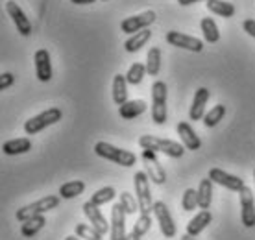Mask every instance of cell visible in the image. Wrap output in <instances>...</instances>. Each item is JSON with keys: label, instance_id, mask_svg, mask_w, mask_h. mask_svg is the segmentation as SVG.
Masks as SVG:
<instances>
[{"label": "cell", "instance_id": "obj_1", "mask_svg": "<svg viewBox=\"0 0 255 240\" xmlns=\"http://www.w3.org/2000/svg\"><path fill=\"white\" fill-rule=\"evenodd\" d=\"M139 146L142 150H152L155 153H165L168 157L179 159L185 153V146L170 139H161V137H153V135H142L139 139Z\"/></svg>", "mask_w": 255, "mask_h": 240}, {"label": "cell", "instance_id": "obj_2", "mask_svg": "<svg viewBox=\"0 0 255 240\" xmlns=\"http://www.w3.org/2000/svg\"><path fill=\"white\" fill-rule=\"evenodd\" d=\"M95 153L98 157L108 159L111 163L121 164L124 168H129L137 163V155L133 152H128V150H122V148H117V146L109 144L106 140H98L95 144Z\"/></svg>", "mask_w": 255, "mask_h": 240}, {"label": "cell", "instance_id": "obj_3", "mask_svg": "<svg viewBox=\"0 0 255 240\" xmlns=\"http://www.w3.org/2000/svg\"><path fill=\"white\" fill-rule=\"evenodd\" d=\"M133 187H135V198L139 202V213L140 215H152L153 200H152V192H150V177H148L146 172H135Z\"/></svg>", "mask_w": 255, "mask_h": 240}, {"label": "cell", "instance_id": "obj_4", "mask_svg": "<svg viewBox=\"0 0 255 240\" xmlns=\"http://www.w3.org/2000/svg\"><path fill=\"white\" fill-rule=\"evenodd\" d=\"M166 98H168V89L166 83L157 80L152 85V120L157 126H163L166 122Z\"/></svg>", "mask_w": 255, "mask_h": 240}, {"label": "cell", "instance_id": "obj_5", "mask_svg": "<svg viewBox=\"0 0 255 240\" xmlns=\"http://www.w3.org/2000/svg\"><path fill=\"white\" fill-rule=\"evenodd\" d=\"M61 119H63L61 109H59V108H50V109H46V111H43V113H39V115H35V117H32L30 120H26V122H24V131H26V135H35V133L46 129L48 126L58 124Z\"/></svg>", "mask_w": 255, "mask_h": 240}, {"label": "cell", "instance_id": "obj_6", "mask_svg": "<svg viewBox=\"0 0 255 240\" xmlns=\"http://www.w3.org/2000/svg\"><path fill=\"white\" fill-rule=\"evenodd\" d=\"M59 198L61 196H45V198H41V200H37V202L28 203V205H24V207H20L19 211H17V220L22 224V222L28 220V218H32V216L45 215V213H48L52 209H58Z\"/></svg>", "mask_w": 255, "mask_h": 240}, {"label": "cell", "instance_id": "obj_7", "mask_svg": "<svg viewBox=\"0 0 255 240\" xmlns=\"http://www.w3.org/2000/svg\"><path fill=\"white\" fill-rule=\"evenodd\" d=\"M153 216L159 224L161 235L165 239H174L178 229H176V224H174V218L170 215L168 207L165 205V202H153Z\"/></svg>", "mask_w": 255, "mask_h": 240}, {"label": "cell", "instance_id": "obj_8", "mask_svg": "<svg viewBox=\"0 0 255 240\" xmlns=\"http://www.w3.org/2000/svg\"><path fill=\"white\" fill-rule=\"evenodd\" d=\"M157 19V15L155 11H144L140 13V15H133V17H128L121 22V30L128 35H133V33L140 32V30H144V28H150L152 22H155Z\"/></svg>", "mask_w": 255, "mask_h": 240}, {"label": "cell", "instance_id": "obj_9", "mask_svg": "<svg viewBox=\"0 0 255 240\" xmlns=\"http://www.w3.org/2000/svg\"><path fill=\"white\" fill-rule=\"evenodd\" d=\"M157 153L152 152V150H142V161H144V172L148 174L150 181L155 185H163L166 181V172L165 168L161 166V163L155 157Z\"/></svg>", "mask_w": 255, "mask_h": 240}, {"label": "cell", "instance_id": "obj_10", "mask_svg": "<svg viewBox=\"0 0 255 240\" xmlns=\"http://www.w3.org/2000/svg\"><path fill=\"white\" fill-rule=\"evenodd\" d=\"M241 222L244 228H255V196L250 187H244L241 192Z\"/></svg>", "mask_w": 255, "mask_h": 240}, {"label": "cell", "instance_id": "obj_11", "mask_svg": "<svg viewBox=\"0 0 255 240\" xmlns=\"http://www.w3.org/2000/svg\"><path fill=\"white\" fill-rule=\"evenodd\" d=\"M209 179L213 183L220 185V187H224V189L228 190H233V192H241L246 187L244 179H241L239 176H233L230 172H224L222 168H211Z\"/></svg>", "mask_w": 255, "mask_h": 240}, {"label": "cell", "instance_id": "obj_12", "mask_svg": "<svg viewBox=\"0 0 255 240\" xmlns=\"http://www.w3.org/2000/svg\"><path fill=\"white\" fill-rule=\"evenodd\" d=\"M6 13L11 17L13 24L17 26V32H19L22 37H28V35L32 33V22H30V19L26 17V13L22 11V7H20L17 2H13V0L6 2Z\"/></svg>", "mask_w": 255, "mask_h": 240}, {"label": "cell", "instance_id": "obj_13", "mask_svg": "<svg viewBox=\"0 0 255 240\" xmlns=\"http://www.w3.org/2000/svg\"><path fill=\"white\" fill-rule=\"evenodd\" d=\"M166 43L176 46V48H183V50H189V52H202L204 50V41H200L196 37H191V35H185V33L181 32H172L166 33Z\"/></svg>", "mask_w": 255, "mask_h": 240}, {"label": "cell", "instance_id": "obj_14", "mask_svg": "<svg viewBox=\"0 0 255 240\" xmlns=\"http://www.w3.org/2000/svg\"><path fill=\"white\" fill-rule=\"evenodd\" d=\"M126 209L122 207V203H115L111 209V240H124L126 239Z\"/></svg>", "mask_w": 255, "mask_h": 240}, {"label": "cell", "instance_id": "obj_15", "mask_svg": "<svg viewBox=\"0 0 255 240\" xmlns=\"http://www.w3.org/2000/svg\"><path fill=\"white\" fill-rule=\"evenodd\" d=\"M83 215L87 216V220H89L91 226L98 229L102 235H106V233L111 231V222L106 220V216L102 215V211L98 209V205H95L91 200L83 203Z\"/></svg>", "mask_w": 255, "mask_h": 240}, {"label": "cell", "instance_id": "obj_16", "mask_svg": "<svg viewBox=\"0 0 255 240\" xmlns=\"http://www.w3.org/2000/svg\"><path fill=\"white\" fill-rule=\"evenodd\" d=\"M211 98V93L207 87H200L194 93V100L191 104V109H189V119L191 120H204L205 117V106Z\"/></svg>", "mask_w": 255, "mask_h": 240}, {"label": "cell", "instance_id": "obj_17", "mask_svg": "<svg viewBox=\"0 0 255 240\" xmlns=\"http://www.w3.org/2000/svg\"><path fill=\"white\" fill-rule=\"evenodd\" d=\"M176 131H178L179 139H181V144L185 146L187 150L198 152L202 148V140H200V137L196 135V131L192 129L189 122H179L178 126H176Z\"/></svg>", "mask_w": 255, "mask_h": 240}, {"label": "cell", "instance_id": "obj_18", "mask_svg": "<svg viewBox=\"0 0 255 240\" xmlns=\"http://www.w3.org/2000/svg\"><path fill=\"white\" fill-rule=\"evenodd\" d=\"M33 61H35V74H37L39 82H50L52 80V61H50V54L48 50L41 48V50L35 52L33 56Z\"/></svg>", "mask_w": 255, "mask_h": 240}, {"label": "cell", "instance_id": "obj_19", "mask_svg": "<svg viewBox=\"0 0 255 240\" xmlns=\"http://www.w3.org/2000/svg\"><path fill=\"white\" fill-rule=\"evenodd\" d=\"M211 222H213V215H211L207 209H202L198 215H194V218L189 220V224H187V235L198 237L202 231H205V228L209 226Z\"/></svg>", "mask_w": 255, "mask_h": 240}, {"label": "cell", "instance_id": "obj_20", "mask_svg": "<svg viewBox=\"0 0 255 240\" xmlns=\"http://www.w3.org/2000/svg\"><path fill=\"white\" fill-rule=\"evenodd\" d=\"M146 111V102L144 100H128L126 104H122L121 108H119V115H121V119L124 120H133L137 117Z\"/></svg>", "mask_w": 255, "mask_h": 240}, {"label": "cell", "instance_id": "obj_21", "mask_svg": "<svg viewBox=\"0 0 255 240\" xmlns=\"http://www.w3.org/2000/svg\"><path fill=\"white\" fill-rule=\"evenodd\" d=\"M32 150V140L28 137H20V139H11L6 140L4 146H2V152L6 155H20V153H26Z\"/></svg>", "mask_w": 255, "mask_h": 240}, {"label": "cell", "instance_id": "obj_22", "mask_svg": "<svg viewBox=\"0 0 255 240\" xmlns=\"http://www.w3.org/2000/svg\"><path fill=\"white\" fill-rule=\"evenodd\" d=\"M150 39H152V30H150V28H144V30L133 33L131 37L128 39L126 43H124V48H126V52H129V54H135V52H139Z\"/></svg>", "mask_w": 255, "mask_h": 240}, {"label": "cell", "instance_id": "obj_23", "mask_svg": "<svg viewBox=\"0 0 255 240\" xmlns=\"http://www.w3.org/2000/svg\"><path fill=\"white\" fill-rule=\"evenodd\" d=\"M205 6L211 13H215L218 17H224V19H231L235 15V6L231 2H226V0H207Z\"/></svg>", "mask_w": 255, "mask_h": 240}, {"label": "cell", "instance_id": "obj_24", "mask_svg": "<svg viewBox=\"0 0 255 240\" xmlns=\"http://www.w3.org/2000/svg\"><path fill=\"white\" fill-rule=\"evenodd\" d=\"M113 102H115L119 108L128 102L126 74H115V78H113Z\"/></svg>", "mask_w": 255, "mask_h": 240}, {"label": "cell", "instance_id": "obj_25", "mask_svg": "<svg viewBox=\"0 0 255 240\" xmlns=\"http://www.w3.org/2000/svg\"><path fill=\"white\" fill-rule=\"evenodd\" d=\"M45 224H46L45 215L32 216V218H28V220L22 222V226H20V233H22V237H26V239H32V237H35L41 229L45 228Z\"/></svg>", "mask_w": 255, "mask_h": 240}, {"label": "cell", "instance_id": "obj_26", "mask_svg": "<svg viewBox=\"0 0 255 240\" xmlns=\"http://www.w3.org/2000/svg\"><path fill=\"white\" fill-rule=\"evenodd\" d=\"M211 202H213V181L207 177V179H202L198 187V207L209 209Z\"/></svg>", "mask_w": 255, "mask_h": 240}, {"label": "cell", "instance_id": "obj_27", "mask_svg": "<svg viewBox=\"0 0 255 240\" xmlns=\"http://www.w3.org/2000/svg\"><path fill=\"white\" fill-rule=\"evenodd\" d=\"M200 26H202V33H204L205 43H218L220 41V30H218L217 22L211 17H204Z\"/></svg>", "mask_w": 255, "mask_h": 240}, {"label": "cell", "instance_id": "obj_28", "mask_svg": "<svg viewBox=\"0 0 255 240\" xmlns=\"http://www.w3.org/2000/svg\"><path fill=\"white\" fill-rule=\"evenodd\" d=\"M85 190V183L76 179V181H69V183H63L59 187V196L63 200H72V198H78L80 194H83Z\"/></svg>", "mask_w": 255, "mask_h": 240}, {"label": "cell", "instance_id": "obj_29", "mask_svg": "<svg viewBox=\"0 0 255 240\" xmlns=\"http://www.w3.org/2000/svg\"><path fill=\"white\" fill-rule=\"evenodd\" d=\"M161 70V48L152 46L146 56V72L150 76H157Z\"/></svg>", "mask_w": 255, "mask_h": 240}, {"label": "cell", "instance_id": "obj_30", "mask_svg": "<svg viewBox=\"0 0 255 240\" xmlns=\"http://www.w3.org/2000/svg\"><path fill=\"white\" fill-rule=\"evenodd\" d=\"M224 115H226V106L224 104H217L213 109H209L204 117V124L205 127H215L224 119Z\"/></svg>", "mask_w": 255, "mask_h": 240}, {"label": "cell", "instance_id": "obj_31", "mask_svg": "<svg viewBox=\"0 0 255 240\" xmlns=\"http://www.w3.org/2000/svg\"><path fill=\"white\" fill-rule=\"evenodd\" d=\"M76 237H80L82 240H102L104 235L98 231L96 228H93L91 224H76Z\"/></svg>", "mask_w": 255, "mask_h": 240}, {"label": "cell", "instance_id": "obj_32", "mask_svg": "<svg viewBox=\"0 0 255 240\" xmlns=\"http://www.w3.org/2000/svg\"><path fill=\"white\" fill-rule=\"evenodd\" d=\"M115 196H117V190L113 189V187H102V189L96 190L95 194L91 196V202L100 207V205H106V203H109Z\"/></svg>", "mask_w": 255, "mask_h": 240}, {"label": "cell", "instance_id": "obj_33", "mask_svg": "<svg viewBox=\"0 0 255 240\" xmlns=\"http://www.w3.org/2000/svg\"><path fill=\"white\" fill-rule=\"evenodd\" d=\"M144 74H146V65L137 63V61H135V63L129 67V70H128L126 80L129 85H139V83L142 82Z\"/></svg>", "mask_w": 255, "mask_h": 240}, {"label": "cell", "instance_id": "obj_34", "mask_svg": "<svg viewBox=\"0 0 255 240\" xmlns=\"http://www.w3.org/2000/svg\"><path fill=\"white\" fill-rule=\"evenodd\" d=\"M181 207L187 213H191V211H194L198 207V190L187 189L183 192V196H181Z\"/></svg>", "mask_w": 255, "mask_h": 240}, {"label": "cell", "instance_id": "obj_35", "mask_svg": "<svg viewBox=\"0 0 255 240\" xmlns=\"http://www.w3.org/2000/svg\"><path fill=\"white\" fill-rule=\"evenodd\" d=\"M150 228H152V215H139L133 226V233L140 239L150 231Z\"/></svg>", "mask_w": 255, "mask_h": 240}, {"label": "cell", "instance_id": "obj_36", "mask_svg": "<svg viewBox=\"0 0 255 240\" xmlns=\"http://www.w3.org/2000/svg\"><path fill=\"white\" fill-rule=\"evenodd\" d=\"M121 203H122V207L126 209L128 215H135V213L139 211V202H137V198H135L133 194H129V192H122Z\"/></svg>", "mask_w": 255, "mask_h": 240}, {"label": "cell", "instance_id": "obj_37", "mask_svg": "<svg viewBox=\"0 0 255 240\" xmlns=\"http://www.w3.org/2000/svg\"><path fill=\"white\" fill-rule=\"evenodd\" d=\"M15 83V76H13L11 72H4L2 76H0V91H6L9 89Z\"/></svg>", "mask_w": 255, "mask_h": 240}, {"label": "cell", "instance_id": "obj_38", "mask_svg": "<svg viewBox=\"0 0 255 240\" xmlns=\"http://www.w3.org/2000/svg\"><path fill=\"white\" fill-rule=\"evenodd\" d=\"M243 28H244V32L248 33L250 37H254V39H255V20H254V19L244 20V22H243Z\"/></svg>", "mask_w": 255, "mask_h": 240}, {"label": "cell", "instance_id": "obj_39", "mask_svg": "<svg viewBox=\"0 0 255 240\" xmlns=\"http://www.w3.org/2000/svg\"><path fill=\"white\" fill-rule=\"evenodd\" d=\"M198 2H207V0H178L179 6H191V4H198Z\"/></svg>", "mask_w": 255, "mask_h": 240}, {"label": "cell", "instance_id": "obj_40", "mask_svg": "<svg viewBox=\"0 0 255 240\" xmlns=\"http://www.w3.org/2000/svg\"><path fill=\"white\" fill-rule=\"evenodd\" d=\"M70 2L76 6H85V4H95L96 0H70Z\"/></svg>", "mask_w": 255, "mask_h": 240}, {"label": "cell", "instance_id": "obj_41", "mask_svg": "<svg viewBox=\"0 0 255 240\" xmlns=\"http://www.w3.org/2000/svg\"><path fill=\"white\" fill-rule=\"evenodd\" d=\"M124 240H140V239H139V237H137V235L133 233V231H131V233H129V235H126V239H124Z\"/></svg>", "mask_w": 255, "mask_h": 240}, {"label": "cell", "instance_id": "obj_42", "mask_svg": "<svg viewBox=\"0 0 255 240\" xmlns=\"http://www.w3.org/2000/svg\"><path fill=\"white\" fill-rule=\"evenodd\" d=\"M181 240H196V237H191V235H183V237H181Z\"/></svg>", "mask_w": 255, "mask_h": 240}, {"label": "cell", "instance_id": "obj_43", "mask_svg": "<svg viewBox=\"0 0 255 240\" xmlns=\"http://www.w3.org/2000/svg\"><path fill=\"white\" fill-rule=\"evenodd\" d=\"M65 240H82V239H80V237H78V239L76 237H65Z\"/></svg>", "mask_w": 255, "mask_h": 240}, {"label": "cell", "instance_id": "obj_44", "mask_svg": "<svg viewBox=\"0 0 255 240\" xmlns=\"http://www.w3.org/2000/svg\"><path fill=\"white\" fill-rule=\"evenodd\" d=\"M254 179H255V172H254Z\"/></svg>", "mask_w": 255, "mask_h": 240}]
</instances>
